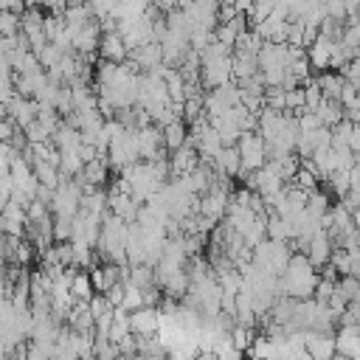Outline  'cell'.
Instances as JSON below:
<instances>
[{"instance_id":"1","label":"cell","mask_w":360,"mask_h":360,"mask_svg":"<svg viewBox=\"0 0 360 360\" xmlns=\"http://www.w3.org/2000/svg\"><path fill=\"white\" fill-rule=\"evenodd\" d=\"M236 146H239V155H242V174L239 177H245L248 172H256V169H262L267 163V141L262 138L259 129L242 132Z\"/></svg>"},{"instance_id":"2","label":"cell","mask_w":360,"mask_h":360,"mask_svg":"<svg viewBox=\"0 0 360 360\" xmlns=\"http://www.w3.org/2000/svg\"><path fill=\"white\" fill-rule=\"evenodd\" d=\"M200 84L205 90H214L225 82L233 79V68H231V53H219V56H200Z\"/></svg>"},{"instance_id":"3","label":"cell","mask_w":360,"mask_h":360,"mask_svg":"<svg viewBox=\"0 0 360 360\" xmlns=\"http://www.w3.org/2000/svg\"><path fill=\"white\" fill-rule=\"evenodd\" d=\"M129 323H132V332H135L138 338H152V335H158V329H160V309L143 304L141 309L129 312Z\"/></svg>"},{"instance_id":"4","label":"cell","mask_w":360,"mask_h":360,"mask_svg":"<svg viewBox=\"0 0 360 360\" xmlns=\"http://www.w3.org/2000/svg\"><path fill=\"white\" fill-rule=\"evenodd\" d=\"M37 98H28V96H20V93H14V98L6 104V115L22 129L25 124H31L34 118H37Z\"/></svg>"},{"instance_id":"5","label":"cell","mask_w":360,"mask_h":360,"mask_svg":"<svg viewBox=\"0 0 360 360\" xmlns=\"http://www.w3.org/2000/svg\"><path fill=\"white\" fill-rule=\"evenodd\" d=\"M169 163H172V177H180V174L191 172L200 163V152H197L194 143L186 141L183 146H177L174 152H169Z\"/></svg>"},{"instance_id":"6","label":"cell","mask_w":360,"mask_h":360,"mask_svg":"<svg viewBox=\"0 0 360 360\" xmlns=\"http://www.w3.org/2000/svg\"><path fill=\"white\" fill-rule=\"evenodd\" d=\"M98 53L101 59H110V62H124L129 56V48L121 37V31H107L101 34V42H98Z\"/></svg>"},{"instance_id":"7","label":"cell","mask_w":360,"mask_h":360,"mask_svg":"<svg viewBox=\"0 0 360 360\" xmlns=\"http://www.w3.org/2000/svg\"><path fill=\"white\" fill-rule=\"evenodd\" d=\"M186 141H188V124H186L183 118H177V121H172V124L163 127V143H166L169 152H174V149L183 146Z\"/></svg>"},{"instance_id":"8","label":"cell","mask_w":360,"mask_h":360,"mask_svg":"<svg viewBox=\"0 0 360 360\" xmlns=\"http://www.w3.org/2000/svg\"><path fill=\"white\" fill-rule=\"evenodd\" d=\"M70 292H73V298H79V301H90L93 298V292H96V287H93V278H90V270H76V276L70 278Z\"/></svg>"},{"instance_id":"9","label":"cell","mask_w":360,"mask_h":360,"mask_svg":"<svg viewBox=\"0 0 360 360\" xmlns=\"http://www.w3.org/2000/svg\"><path fill=\"white\" fill-rule=\"evenodd\" d=\"M304 349H307V354L329 357L332 352H338V343L332 338H323V335H304Z\"/></svg>"},{"instance_id":"10","label":"cell","mask_w":360,"mask_h":360,"mask_svg":"<svg viewBox=\"0 0 360 360\" xmlns=\"http://www.w3.org/2000/svg\"><path fill=\"white\" fill-rule=\"evenodd\" d=\"M315 82L321 84V90H323V98H335V101H340L343 84H346L340 76H335V73H323V76H318Z\"/></svg>"},{"instance_id":"11","label":"cell","mask_w":360,"mask_h":360,"mask_svg":"<svg viewBox=\"0 0 360 360\" xmlns=\"http://www.w3.org/2000/svg\"><path fill=\"white\" fill-rule=\"evenodd\" d=\"M51 217H53L51 205H48L45 200H39V197H34V200L28 202V208H25V222H45V219H51Z\"/></svg>"},{"instance_id":"12","label":"cell","mask_w":360,"mask_h":360,"mask_svg":"<svg viewBox=\"0 0 360 360\" xmlns=\"http://www.w3.org/2000/svg\"><path fill=\"white\" fill-rule=\"evenodd\" d=\"M22 132H25V138H28V143H42V141H51V129L39 121V118H34L31 124H25L22 127Z\"/></svg>"},{"instance_id":"13","label":"cell","mask_w":360,"mask_h":360,"mask_svg":"<svg viewBox=\"0 0 360 360\" xmlns=\"http://www.w3.org/2000/svg\"><path fill=\"white\" fill-rule=\"evenodd\" d=\"M73 236V217L53 214V242H68Z\"/></svg>"},{"instance_id":"14","label":"cell","mask_w":360,"mask_h":360,"mask_svg":"<svg viewBox=\"0 0 360 360\" xmlns=\"http://www.w3.org/2000/svg\"><path fill=\"white\" fill-rule=\"evenodd\" d=\"M141 307H143V290H141V287H135L132 281H127V292H124L121 309H127V312H135V309H141Z\"/></svg>"},{"instance_id":"15","label":"cell","mask_w":360,"mask_h":360,"mask_svg":"<svg viewBox=\"0 0 360 360\" xmlns=\"http://www.w3.org/2000/svg\"><path fill=\"white\" fill-rule=\"evenodd\" d=\"M0 34H3V37L20 34V14H14V11H0Z\"/></svg>"},{"instance_id":"16","label":"cell","mask_w":360,"mask_h":360,"mask_svg":"<svg viewBox=\"0 0 360 360\" xmlns=\"http://www.w3.org/2000/svg\"><path fill=\"white\" fill-rule=\"evenodd\" d=\"M236 37H239V31H236L233 25H228V22H217V28H214V39H219V42H225V45L233 48Z\"/></svg>"},{"instance_id":"17","label":"cell","mask_w":360,"mask_h":360,"mask_svg":"<svg viewBox=\"0 0 360 360\" xmlns=\"http://www.w3.org/2000/svg\"><path fill=\"white\" fill-rule=\"evenodd\" d=\"M39 56V62H42V68H53L59 59H62V51L53 45V42H45V48L37 53Z\"/></svg>"},{"instance_id":"18","label":"cell","mask_w":360,"mask_h":360,"mask_svg":"<svg viewBox=\"0 0 360 360\" xmlns=\"http://www.w3.org/2000/svg\"><path fill=\"white\" fill-rule=\"evenodd\" d=\"M124 292H127V281L121 278V281H115L104 295H107V301L112 304V307H121V301H124Z\"/></svg>"},{"instance_id":"19","label":"cell","mask_w":360,"mask_h":360,"mask_svg":"<svg viewBox=\"0 0 360 360\" xmlns=\"http://www.w3.org/2000/svg\"><path fill=\"white\" fill-rule=\"evenodd\" d=\"M14 132H17V124L6 115V118L0 121V141H11V135H14Z\"/></svg>"},{"instance_id":"20","label":"cell","mask_w":360,"mask_h":360,"mask_svg":"<svg viewBox=\"0 0 360 360\" xmlns=\"http://www.w3.org/2000/svg\"><path fill=\"white\" fill-rule=\"evenodd\" d=\"M357 127H360V121H357Z\"/></svg>"}]
</instances>
